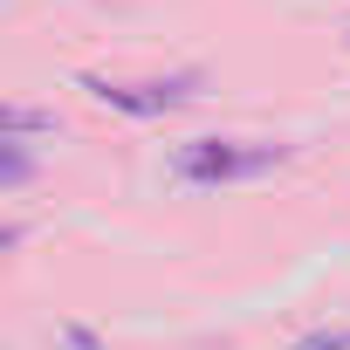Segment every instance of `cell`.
Instances as JSON below:
<instances>
[{
    "label": "cell",
    "mask_w": 350,
    "mask_h": 350,
    "mask_svg": "<svg viewBox=\"0 0 350 350\" xmlns=\"http://www.w3.org/2000/svg\"><path fill=\"white\" fill-rule=\"evenodd\" d=\"M282 165V144H247V137H193L172 151V172L186 186H220V179H254V172Z\"/></svg>",
    "instance_id": "cell-1"
},
{
    "label": "cell",
    "mask_w": 350,
    "mask_h": 350,
    "mask_svg": "<svg viewBox=\"0 0 350 350\" xmlns=\"http://www.w3.org/2000/svg\"><path fill=\"white\" fill-rule=\"evenodd\" d=\"M110 110H131V117H158V110H172V103H186L193 90H200V76L186 69V76H158V83H90Z\"/></svg>",
    "instance_id": "cell-2"
},
{
    "label": "cell",
    "mask_w": 350,
    "mask_h": 350,
    "mask_svg": "<svg viewBox=\"0 0 350 350\" xmlns=\"http://www.w3.org/2000/svg\"><path fill=\"white\" fill-rule=\"evenodd\" d=\"M295 350H350V329H316V336H302Z\"/></svg>",
    "instance_id": "cell-3"
}]
</instances>
